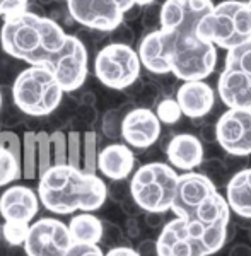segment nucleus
<instances>
[{
	"label": "nucleus",
	"instance_id": "obj_1",
	"mask_svg": "<svg viewBox=\"0 0 251 256\" xmlns=\"http://www.w3.org/2000/svg\"><path fill=\"white\" fill-rule=\"evenodd\" d=\"M38 180L40 204L58 216L96 212L108 198V186L96 172H84L68 164H53Z\"/></svg>",
	"mask_w": 251,
	"mask_h": 256
},
{
	"label": "nucleus",
	"instance_id": "obj_2",
	"mask_svg": "<svg viewBox=\"0 0 251 256\" xmlns=\"http://www.w3.org/2000/svg\"><path fill=\"white\" fill-rule=\"evenodd\" d=\"M67 32L55 19L30 9L4 16L0 46L7 55L30 65H48L64 48Z\"/></svg>",
	"mask_w": 251,
	"mask_h": 256
},
{
	"label": "nucleus",
	"instance_id": "obj_3",
	"mask_svg": "<svg viewBox=\"0 0 251 256\" xmlns=\"http://www.w3.org/2000/svg\"><path fill=\"white\" fill-rule=\"evenodd\" d=\"M195 34L216 48L238 46L251 38V7L242 0H224L200 20Z\"/></svg>",
	"mask_w": 251,
	"mask_h": 256
},
{
	"label": "nucleus",
	"instance_id": "obj_4",
	"mask_svg": "<svg viewBox=\"0 0 251 256\" xmlns=\"http://www.w3.org/2000/svg\"><path fill=\"white\" fill-rule=\"evenodd\" d=\"M64 89L44 65H30L12 84L14 104L28 116H48L58 108Z\"/></svg>",
	"mask_w": 251,
	"mask_h": 256
},
{
	"label": "nucleus",
	"instance_id": "obj_5",
	"mask_svg": "<svg viewBox=\"0 0 251 256\" xmlns=\"http://www.w3.org/2000/svg\"><path fill=\"white\" fill-rule=\"evenodd\" d=\"M178 172L164 162L144 164L134 172L128 186L135 204L144 212H170Z\"/></svg>",
	"mask_w": 251,
	"mask_h": 256
},
{
	"label": "nucleus",
	"instance_id": "obj_6",
	"mask_svg": "<svg viewBox=\"0 0 251 256\" xmlns=\"http://www.w3.org/2000/svg\"><path fill=\"white\" fill-rule=\"evenodd\" d=\"M174 36L171 48V74L178 80H204L217 67V48L196 34Z\"/></svg>",
	"mask_w": 251,
	"mask_h": 256
},
{
	"label": "nucleus",
	"instance_id": "obj_7",
	"mask_svg": "<svg viewBox=\"0 0 251 256\" xmlns=\"http://www.w3.org/2000/svg\"><path fill=\"white\" fill-rule=\"evenodd\" d=\"M140 60L130 44L113 43L102 46L94 60V72L101 84L114 90L132 88L140 77Z\"/></svg>",
	"mask_w": 251,
	"mask_h": 256
},
{
	"label": "nucleus",
	"instance_id": "obj_8",
	"mask_svg": "<svg viewBox=\"0 0 251 256\" xmlns=\"http://www.w3.org/2000/svg\"><path fill=\"white\" fill-rule=\"evenodd\" d=\"M72 244L67 224L55 217H43L30 224L22 248L28 256H65Z\"/></svg>",
	"mask_w": 251,
	"mask_h": 256
},
{
	"label": "nucleus",
	"instance_id": "obj_9",
	"mask_svg": "<svg viewBox=\"0 0 251 256\" xmlns=\"http://www.w3.org/2000/svg\"><path fill=\"white\" fill-rule=\"evenodd\" d=\"M88 50H86L82 40L67 34L64 48L56 53V56L46 68H50V72L55 76L64 92H74V90L80 89L88 79Z\"/></svg>",
	"mask_w": 251,
	"mask_h": 256
},
{
	"label": "nucleus",
	"instance_id": "obj_10",
	"mask_svg": "<svg viewBox=\"0 0 251 256\" xmlns=\"http://www.w3.org/2000/svg\"><path fill=\"white\" fill-rule=\"evenodd\" d=\"M72 20L84 28L111 32L123 22L125 9L120 0H65Z\"/></svg>",
	"mask_w": 251,
	"mask_h": 256
},
{
	"label": "nucleus",
	"instance_id": "obj_11",
	"mask_svg": "<svg viewBox=\"0 0 251 256\" xmlns=\"http://www.w3.org/2000/svg\"><path fill=\"white\" fill-rule=\"evenodd\" d=\"M217 144L226 154H251V110L228 108L216 122Z\"/></svg>",
	"mask_w": 251,
	"mask_h": 256
},
{
	"label": "nucleus",
	"instance_id": "obj_12",
	"mask_svg": "<svg viewBox=\"0 0 251 256\" xmlns=\"http://www.w3.org/2000/svg\"><path fill=\"white\" fill-rule=\"evenodd\" d=\"M212 9V0H166L161 4V30L176 36L195 34L198 22Z\"/></svg>",
	"mask_w": 251,
	"mask_h": 256
},
{
	"label": "nucleus",
	"instance_id": "obj_13",
	"mask_svg": "<svg viewBox=\"0 0 251 256\" xmlns=\"http://www.w3.org/2000/svg\"><path fill=\"white\" fill-rule=\"evenodd\" d=\"M162 123L159 122L158 114L150 108L137 106L125 113L122 120V134L120 137L125 140L128 147L138 148H149L161 138Z\"/></svg>",
	"mask_w": 251,
	"mask_h": 256
},
{
	"label": "nucleus",
	"instance_id": "obj_14",
	"mask_svg": "<svg viewBox=\"0 0 251 256\" xmlns=\"http://www.w3.org/2000/svg\"><path fill=\"white\" fill-rule=\"evenodd\" d=\"M214 192H217V188L207 176L195 171H184L183 174H178L176 181L174 198L171 204L172 214H176V217L192 218L195 208Z\"/></svg>",
	"mask_w": 251,
	"mask_h": 256
},
{
	"label": "nucleus",
	"instance_id": "obj_15",
	"mask_svg": "<svg viewBox=\"0 0 251 256\" xmlns=\"http://www.w3.org/2000/svg\"><path fill=\"white\" fill-rule=\"evenodd\" d=\"M174 36L166 30H156L144 34V38L138 43L137 55L140 60V65L146 67L154 76L171 74V48Z\"/></svg>",
	"mask_w": 251,
	"mask_h": 256
},
{
	"label": "nucleus",
	"instance_id": "obj_16",
	"mask_svg": "<svg viewBox=\"0 0 251 256\" xmlns=\"http://www.w3.org/2000/svg\"><path fill=\"white\" fill-rule=\"evenodd\" d=\"M40 212V198L36 192L24 184H14L0 195V216L4 222L31 224Z\"/></svg>",
	"mask_w": 251,
	"mask_h": 256
},
{
	"label": "nucleus",
	"instance_id": "obj_17",
	"mask_svg": "<svg viewBox=\"0 0 251 256\" xmlns=\"http://www.w3.org/2000/svg\"><path fill=\"white\" fill-rule=\"evenodd\" d=\"M174 99L181 110V114H184L186 118H205L214 110L216 92L204 80H184L176 90Z\"/></svg>",
	"mask_w": 251,
	"mask_h": 256
},
{
	"label": "nucleus",
	"instance_id": "obj_18",
	"mask_svg": "<svg viewBox=\"0 0 251 256\" xmlns=\"http://www.w3.org/2000/svg\"><path fill=\"white\" fill-rule=\"evenodd\" d=\"M164 152L170 160V166L180 171H195L204 162V144L193 134L170 135Z\"/></svg>",
	"mask_w": 251,
	"mask_h": 256
},
{
	"label": "nucleus",
	"instance_id": "obj_19",
	"mask_svg": "<svg viewBox=\"0 0 251 256\" xmlns=\"http://www.w3.org/2000/svg\"><path fill=\"white\" fill-rule=\"evenodd\" d=\"M217 92L228 108L251 110V76L224 68L217 80Z\"/></svg>",
	"mask_w": 251,
	"mask_h": 256
},
{
	"label": "nucleus",
	"instance_id": "obj_20",
	"mask_svg": "<svg viewBox=\"0 0 251 256\" xmlns=\"http://www.w3.org/2000/svg\"><path fill=\"white\" fill-rule=\"evenodd\" d=\"M135 168V154L126 144H110L98 154V169L111 181L126 180Z\"/></svg>",
	"mask_w": 251,
	"mask_h": 256
},
{
	"label": "nucleus",
	"instance_id": "obj_21",
	"mask_svg": "<svg viewBox=\"0 0 251 256\" xmlns=\"http://www.w3.org/2000/svg\"><path fill=\"white\" fill-rule=\"evenodd\" d=\"M74 244H100L102 236V218L92 212L76 214L67 224Z\"/></svg>",
	"mask_w": 251,
	"mask_h": 256
},
{
	"label": "nucleus",
	"instance_id": "obj_22",
	"mask_svg": "<svg viewBox=\"0 0 251 256\" xmlns=\"http://www.w3.org/2000/svg\"><path fill=\"white\" fill-rule=\"evenodd\" d=\"M228 205L231 212L236 214L238 217L251 218V186L244 181V172L240 171L229 178L228 184Z\"/></svg>",
	"mask_w": 251,
	"mask_h": 256
},
{
	"label": "nucleus",
	"instance_id": "obj_23",
	"mask_svg": "<svg viewBox=\"0 0 251 256\" xmlns=\"http://www.w3.org/2000/svg\"><path fill=\"white\" fill-rule=\"evenodd\" d=\"M193 217L200 220L204 226H210L216 222H226L231 218V208L228 205V200L219 192H214L195 208Z\"/></svg>",
	"mask_w": 251,
	"mask_h": 256
},
{
	"label": "nucleus",
	"instance_id": "obj_24",
	"mask_svg": "<svg viewBox=\"0 0 251 256\" xmlns=\"http://www.w3.org/2000/svg\"><path fill=\"white\" fill-rule=\"evenodd\" d=\"M20 168H22L24 180H34V178H38V146H36L34 132L30 130L24 132Z\"/></svg>",
	"mask_w": 251,
	"mask_h": 256
},
{
	"label": "nucleus",
	"instance_id": "obj_25",
	"mask_svg": "<svg viewBox=\"0 0 251 256\" xmlns=\"http://www.w3.org/2000/svg\"><path fill=\"white\" fill-rule=\"evenodd\" d=\"M224 68H234L251 76V38L242 41L238 46L228 50V55H226L224 60Z\"/></svg>",
	"mask_w": 251,
	"mask_h": 256
},
{
	"label": "nucleus",
	"instance_id": "obj_26",
	"mask_svg": "<svg viewBox=\"0 0 251 256\" xmlns=\"http://www.w3.org/2000/svg\"><path fill=\"white\" fill-rule=\"evenodd\" d=\"M20 178H22L20 160L16 159V156H12L7 148L0 147V188L16 183Z\"/></svg>",
	"mask_w": 251,
	"mask_h": 256
},
{
	"label": "nucleus",
	"instance_id": "obj_27",
	"mask_svg": "<svg viewBox=\"0 0 251 256\" xmlns=\"http://www.w3.org/2000/svg\"><path fill=\"white\" fill-rule=\"evenodd\" d=\"M229 220L226 222H216V224L205 226L204 234L200 238L202 246L205 248L207 254H214L226 244V226Z\"/></svg>",
	"mask_w": 251,
	"mask_h": 256
},
{
	"label": "nucleus",
	"instance_id": "obj_28",
	"mask_svg": "<svg viewBox=\"0 0 251 256\" xmlns=\"http://www.w3.org/2000/svg\"><path fill=\"white\" fill-rule=\"evenodd\" d=\"M98 134L92 130L86 132L82 137V162L80 169L84 172L98 171Z\"/></svg>",
	"mask_w": 251,
	"mask_h": 256
},
{
	"label": "nucleus",
	"instance_id": "obj_29",
	"mask_svg": "<svg viewBox=\"0 0 251 256\" xmlns=\"http://www.w3.org/2000/svg\"><path fill=\"white\" fill-rule=\"evenodd\" d=\"M198 168H200L202 174L207 176L216 188H222V186L226 188L229 178H231L228 168L224 166V162H222L220 158H214V159H207V160L204 159V162H202Z\"/></svg>",
	"mask_w": 251,
	"mask_h": 256
},
{
	"label": "nucleus",
	"instance_id": "obj_30",
	"mask_svg": "<svg viewBox=\"0 0 251 256\" xmlns=\"http://www.w3.org/2000/svg\"><path fill=\"white\" fill-rule=\"evenodd\" d=\"M154 113L158 114L159 122L168 123V125L176 123L181 116H183V114H181V110H180L178 102H176V99L171 98V96L159 98V101L156 102V111H154Z\"/></svg>",
	"mask_w": 251,
	"mask_h": 256
},
{
	"label": "nucleus",
	"instance_id": "obj_31",
	"mask_svg": "<svg viewBox=\"0 0 251 256\" xmlns=\"http://www.w3.org/2000/svg\"><path fill=\"white\" fill-rule=\"evenodd\" d=\"M36 146H38V176H41L48 168L53 166L50 135L43 130L38 132L36 134Z\"/></svg>",
	"mask_w": 251,
	"mask_h": 256
},
{
	"label": "nucleus",
	"instance_id": "obj_32",
	"mask_svg": "<svg viewBox=\"0 0 251 256\" xmlns=\"http://www.w3.org/2000/svg\"><path fill=\"white\" fill-rule=\"evenodd\" d=\"M125 116L123 110H110L104 113L101 123V130L104 134V137H108L111 140L118 138L122 134V120Z\"/></svg>",
	"mask_w": 251,
	"mask_h": 256
},
{
	"label": "nucleus",
	"instance_id": "obj_33",
	"mask_svg": "<svg viewBox=\"0 0 251 256\" xmlns=\"http://www.w3.org/2000/svg\"><path fill=\"white\" fill-rule=\"evenodd\" d=\"M30 224H19V222H4L2 224V239L9 246H20L26 239Z\"/></svg>",
	"mask_w": 251,
	"mask_h": 256
},
{
	"label": "nucleus",
	"instance_id": "obj_34",
	"mask_svg": "<svg viewBox=\"0 0 251 256\" xmlns=\"http://www.w3.org/2000/svg\"><path fill=\"white\" fill-rule=\"evenodd\" d=\"M82 162V135L79 132H68L67 135V164L80 169Z\"/></svg>",
	"mask_w": 251,
	"mask_h": 256
},
{
	"label": "nucleus",
	"instance_id": "obj_35",
	"mask_svg": "<svg viewBox=\"0 0 251 256\" xmlns=\"http://www.w3.org/2000/svg\"><path fill=\"white\" fill-rule=\"evenodd\" d=\"M53 164H67V135L56 130L50 135Z\"/></svg>",
	"mask_w": 251,
	"mask_h": 256
},
{
	"label": "nucleus",
	"instance_id": "obj_36",
	"mask_svg": "<svg viewBox=\"0 0 251 256\" xmlns=\"http://www.w3.org/2000/svg\"><path fill=\"white\" fill-rule=\"evenodd\" d=\"M123 241H125V232L122 230V227L110 220H102V236H101L102 244H106L108 248H114V246H122Z\"/></svg>",
	"mask_w": 251,
	"mask_h": 256
},
{
	"label": "nucleus",
	"instance_id": "obj_37",
	"mask_svg": "<svg viewBox=\"0 0 251 256\" xmlns=\"http://www.w3.org/2000/svg\"><path fill=\"white\" fill-rule=\"evenodd\" d=\"M142 26L147 32L161 28V6L156 2L142 7Z\"/></svg>",
	"mask_w": 251,
	"mask_h": 256
},
{
	"label": "nucleus",
	"instance_id": "obj_38",
	"mask_svg": "<svg viewBox=\"0 0 251 256\" xmlns=\"http://www.w3.org/2000/svg\"><path fill=\"white\" fill-rule=\"evenodd\" d=\"M0 147L7 148L12 156H16V159L20 160L22 156V140L19 138V135L12 130H2L0 132Z\"/></svg>",
	"mask_w": 251,
	"mask_h": 256
},
{
	"label": "nucleus",
	"instance_id": "obj_39",
	"mask_svg": "<svg viewBox=\"0 0 251 256\" xmlns=\"http://www.w3.org/2000/svg\"><path fill=\"white\" fill-rule=\"evenodd\" d=\"M159 98H161V88L156 84H144L138 90V102L144 108H150L159 101Z\"/></svg>",
	"mask_w": 251,
	"mask_h": 256
},
{
	"label": "nucleus",
	"instance_id": "obj_40",
	"mask_svg": "<svg viewBox=\"0 0 251 256\" xmlns=\"http://www.w3.org/2000/svg\"><path fill=\"white\" fill-rule=\"evenodd\" d=\"M222 162H224V166L228 168V171H229V174H231V176L248 168V158H246V156L226 154V158L222 159Z\"/></svg>",
	"mask_w": 251,
	"mask_h": 256
},
{
	"label": "nucleus",
	"instance_id": "obj_41",
	"mask_svg": "<svg viewBox=\"0 0 251 256\" xmlns=\"http://www.w3.org/2000/svg\"><path fill=\"white\" fill-rule=\"evenodd\" d=\"M30 0H0V18L28 9Z\"/></svg>",
	"mask_w": 251,
	"mask_h": 256
},
{
	"label": "nucleus",
	"instance_id": "obj_42",
	"mask_svg": "<svg viewBox=\"0 0 251 256\" xmlns=\"http://www.w3.org/2000/svg\"><path fill=\"white\" fill-rule=\"evenodd\" d=\"M111 32L114 34L113 43H123V44H130V46H132V43H134V31L126 26L125 20H123L118 28H114Z\"/></svg>",
	"mask_w": 251,
	"mask_h": 256
},
{
	"label": "nucleus",
	"instance_id": "obj_43",
	"mask_svg": "<svg viewBox=\"0 0 251 256\" xmlns=\"http://www.w3.org/2000/svg\"><path fill=\"white\" fill-rule=\"evenodd\" d=\"M164 212H144V222L149 229H162L164 222Z\"/></svg>",
	"mask_w": 251,
	"mask_h": 256
},
{
	"label": "nucleus",
	"instance_id": "obj_44",
	"mask_svg": "<svg viewBox=\"0 0 251 256\" xmlns=\"http://www.w3.org/2000/svg\"><path fill=\"white\" fill-rule=\"evenodd\" d=\"M198 138L202 144H216L217 142V132H216V123H207L200 126V135Z\"/></svg>",
	"mask_w": 251,
	"mask_h": 256
},
{
	"label": "nucleus",
	"instance_id": "obj_45",
	"mask_svg": "<svg viewBox=\"0 0 251 256\" xmlns=\"http://www.w3.org/2000/svg\"><path fill=\"white\" fill-rule=\"evenodd\" d=\"M135 251H137L138 256H159L158 242H156L154 239H146V241H140Z\"/></svg>",
	"mask_w": 251,
	"mask_h": 256
},
{
	"label": "nucleus",
	"instance_id": "obj_46",
	"mask_svg": "<svg viewBox=\"0 0 251 256\" xmlns=\"http://www.w3.org/2000/svg\"><path fill=\"white\" fill-rule=\"evenodd\" d=\"M104 256H138L137 251L130 246H114V248H110V251L106 253Z\"/></svg>",
	"mask_w": 251,
	"mask_h": 256
},
{
	"label": "nucleus",
	"instance_id": "obj_47",
	"mask_svg": "<svg viewBox=\"0 0 251 256\" xmlns=\"http://www.w3.org/2000/svg\"><path fill=\"white\" fill-rule=\"evenodd\" d=\"M125 234H126V238H130V239L138 238L140 229H138L137 217H128V220H126V227H125Z\"/></svg>",
	"mask_w": 251,
	"mask_h": 256
},
{
	"label": "nucleus",
	"instance_id": "obj_48",
	"mask_svg": "<svg viewBox=\"0 0 251 256\" xmlns=\"http://www.w3.org/2000/svg\"><path fill=\"white\" fill-rule=\"evenodd\" d=\"M229 256H251V246L248 244H236L231 248Z\"/></svg>",
	"mask_w": 251,
	"mask_h": 256
},
{
	"label": "nucleus",
	"instance_id": "obj_49",
	"mask_svg": "<svg viewBox=\"0 0 251 256\" xmlns=\"http://www.w3.org/2000/svg\"><path fill=\"white\" fill-rule=\"evenodd\" d=\"M236 230H238V226L232 218H229L228 226H226V242H231L234 236H236Z\"/></svg>",
	"mask_w": 251,
	"mask_h": 256
},
{
	"label": "nucleus",
	"instance_id": "obj_50",
	"mask_svg": "<svg viewBox=\"0 0 251 256\" xmlns=\"http://www.w3.org/2000/svg\"><path fill=\"white\" fill-rule=\"evenodd\" d=\"M7 256H28V253L24 251L22 244L20 246H9L7 248Z\"/></svg>",
	"mask_w": 251,
	"mask_h": 256
},
{
	"label": "nucleus",
	"instance_id": "obj_51",
	"mask_svg": "<svg viewBox=\"0 0 251 256\" xmlns=\"http://www.w3.org/2000/svg\"><path fill=\"white\" fill-rule=\"evenodd\" d=\"M135 2V6H140V7H146V6H149V4L152 2H156V0H134Z\"/></svg>",
	"mask_w": 251,
	"mask_h": 256
},
{
	"label": "nucleus",
	"instance_id": "obj_52",
	"mask_svg": "<svg viewBox=\"0 0 251 256\" xmlns=\"http://www.w3.org/2000/svg\"><path fill=\"white\" fill-rule=\"evenodd\" d=\"M2 104H4V96H2V90H0V111H2Z\"/></svg>",
	"mask_w": 251,
	"mask_h": 256
},
{
	"label": "nucleus",
	"instance_id": "obj_53",
	"mask_svg": "<svg viewBox=\"0 0 251 256\" xmlns=\"http://www.w3.org/2000/svg\"><path fill=\"white\" fill-rule=\"evenodd\" d=\"M248 239H250V241H251V226L248 227Z\"/></svg>",
	"mask_w": 251,
	"mask_h": 256
},
{
	"label": "nucleus",
	"instance_id": "obj_54",
	"mask_svg": "<svg viewBox=\"0 0 251 256\" xmlns=\"http://www.w3.org/2000/svg\"><path fill=\"white\" fill-rule=\"evenodd\" d=\"M0 241H2V226H0Z\"/></svg>",
	"mask_w": 251,
	"mask_h": 256
},
{
	"label": "nucleus",
	"instance_id": "obj_55",
	"mask_svg": "<svg viewBox=\"0 0 251 256\" xmlns=\"http://www.w3.org/2000/svg\"><path fill=\"white\" fill-rule=\"evenodd\" d=\"M248 6H250V7H251V0H248Z\"/></svg>",
	"mask_w": 251,
	"mask_h": 256
}]
</instances>
